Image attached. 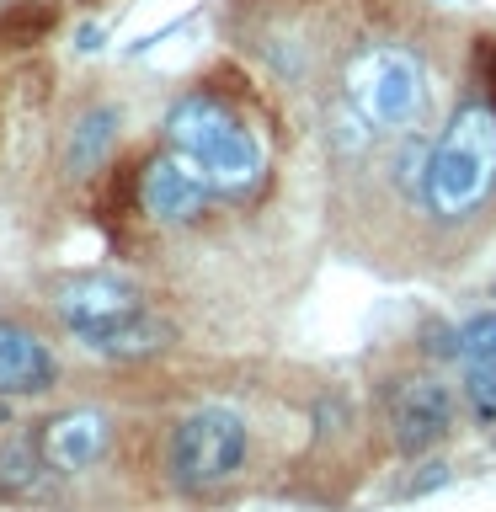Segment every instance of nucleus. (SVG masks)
<instances>
[{"mask_svg": "<svg viewBox=\"0 0 496 512\" xmlns=\"http://www.w3.org/2000/svg\"><path fill=\"white\" fill-rule=\"evenodd\" d=\"M80 48H86V54H91V48H102V27H80V38H75Z\"/></svg>", "mask_w": 496, "mask_h": 512, "instance_id": "obj_17", "label": "nucleus"}, {"mask_svg": "<svg viewBox=\"0 0 496 512\" xmlns=\"http://www.w3.org/2000/svg\"><path fill=\"white\" fill-rule=\"evenodd\" d=\"M59 11L48 0H11L0 11V48H27V43H43L54 32Z\"/></svg>", "mask_w": 496, "mask_h": 512, "instance_id": "obj_14", "label": "nucleus"}, {"mask_svg": "<svg viewBox=\"0 0 496 512\" xmlns=\"http://www.w3.org/2000/svg\"><path fill=\"white\" fill-rule=\"evenodd\" d=\"M112 438H118V422L102 406H70L59 416L38 422V448L54 475H86L112 454Z\"/></svg>", "mask_w": 496, "mask_h": 512, "instance_id": "obj_8", "label": "nucleus"}, {"mask_svg": "<svg viewBox=\"0 0 496 512\" xmlns=\"http://www.w3.org/2000/svg\"><path fill=\"white\" fill-rule=\"evenodd\" d=\"M118 128H123V112L112 102H96V107L80 112V118L70 123V134H64V155H59L64 176H75V182H80V176L102 171L107 155L118 150Z\"/></svg>", "mask_w": 496, "mask_h": 512, "instance_id": "obj_11", "label": "nucleus"}, {"mask_svg": "<svg viewBox=\"0 0 496 512\" xmlns=\"http://www.w3.org/2000/svg\"><path fill=\"white\" fill-rule=\"evenodd\" d=\"M448 427H454V390L438 379V374H411L395 384L390 395V443L395 454H427V448H438L448 438Z\"/></svg>", "mask_w": 496, "mask_h": 512, "instance_id": "obj_6", "label": "nucleus"}, {"mask_svg": "<svg viewBox=\"0 0 496 512\" xmlns=\"http://www.w3.org/2000/svg\"><path fill=\"white\" fill-rule=\"evenodd\" d=\"M496 192V102L486 96H464L454 107V118L438 134V144L427 150L422 171V203L427 214H438L448 224L480 214Z\"/></svg>", "mask_w": 496, "mask_h": 512, "instance_id": "obj_1", "label": "nucleus"}, {"mask_svg": "<svg viewBox=\"0 0 496 512\" xmlns=\"http://www.w3.org/2000/svg\"><path fill=\"white\" fill-rule=\"evenodd\" d=\"M150 304L128 278H112V272H80V278H64L54 288V315L64 320V331H75L80 342H96L112 326L144 315Z\"/></svg>", "mask_w": 496, "mask_h": 512, "instance_id": "obj_5", "label": "nucleus"}, {"mask_svg": "<svg viewBox=\"0 0 496 512\" xmlns=\"http://www.w3.org/2000/svg\"><path fill=\"white\" fill-rule=\"evenodd\" d=\"M251 432L246 416L230 406H198L171 427L166 438V480L182 496H208L246 470Z\"/></svg>", "mask_w": 496, "mask_h": 512, "instance_id": "obj_4", "label": "nucleus"}, {"mask_svg": "<svg viewBox=\"0 0 496 512\" xmlns=\"http://www.w3.org/2000/svg\"><path fill=\"white\" fill-rule=\"evenodd\" d=\"M166 144L208 176L219 198H251L267 176V155L256 134L240 123L235 107H224L208 91H187L166 112Z\"/></svg>", "mask_w": 496, "mask_h": 512, "instance_id": "obj_2", "label": "nucleus"}, {"mask_svg": "<svg viewBox=\"0 0 496 512\" xmlns=\"http://www.w3.org/2000/svg\"><path fill=\"white\" fill-rule=\"evenodd\" d=\"M427 91V59L406 43H368L342 75V96L363 112L374 134H411L427 112Z\"/></svg>", "mask_w": 496, "mask_h": 512, "instance_id": "obj_3", "label": "nucleus"}, {"mask_svg": "<svg viewBox=\"0 0 496 512\" xmlns=\"http://www.w3.org/2000/svg\"><path fill=\"white\" fill-rule=\"evenodd\" d=\"M54 475L38 448V432H16V438L0 448V496H38L43 480Z\"/></svg>", "mask_w": 496, "mask_h": 512, "instance_id": "obj_13", "label": "nucleus"}, {"mask_svg": "<svg viewBox=\"0 0 496 512\" xmlns=\"http://www.w3.org/2000/svg\"><path fill=\"white\" fill-rule=\"evenodd\" d=\"M208 198H214V187H208V176L192 166L187 155H155L150 166L139 171V208L144 219L166 224V230H182V224H198Z\"/></svg>", "mask_w": 496, "mask_h": 512, "instance_id": "obj_7", "label": "nucleus"}, {"mask_svg": "<svg viewBox=\"0 0 496 512\" xmlns=\"http://www.w3.org/2000/svg\"><path fill=\"white\" fill-rule=\"evenodd\" d=\"M459 374L475 422H496V310H480L459 326Z\"/></svg>", "mask_w": 496, "mask_h": 512, "instance_id": "obj_10", "label": "nucleus"}, {"mask_svg": "<svg viewBox=\"0 0 496 512\" xmlns=\"http://www.w3.org/2000/svg\"><path fill=\"white\" fill-rule=\"evenodd\" d=\"M422 352L432 363H459V326H443V320H438V326H427L422 331Z\"/></svg>", "mask_w": 496, "mask_h": 512, "instance_id": "obj_16", "label": "nucleus"}, {"mask_svg": "<svg viewBox=\"0 0 496 512\" xmlns=\"http://www.w3.org/2000/svg\"><path fill=\"white\" fill-rule=\"evenodd\" d=\"M59 379V358L38 331L0 320V395H43Z\"/></svg>", "mask_w": 496, "mask_h": 512, "instance_id": "obj_9", "label": "nucleus"}, {"mask_svg": "<svg viewBox=\"0 0 496 512\" xmlns=\"http://www.w3.org/2000/svg\"><path fill=\"white\" fill-rule=\"evenodd\" d=\"M326 123H331V128H326V134H331V150L342 155V160L368 155V144H374V128H368V118L347 102V96L331 107V118H326Z\"/></svg>", "mask_w": 496, "mask_h": 512, "instance_id": "obj_15", "label": "nucleus"}, {"mask_svg": "<svg viewBox=\"0 0 496 512\" xmlns=\"http://www.w3.org/2000/svg\"><path fill=\"white\" fill-rule=\"evenodd\" d=\"M176 342L171 320H160L155 310H144L134 320H123V326H112L107 336H96V342H86V352H96V358H112V363H144V358H160Z\"/></svg>", "mask_w": 496, "mask_h": 512, "instance_id": "obj_12", "label": "nucleus"}]
</instances>
